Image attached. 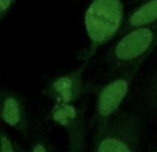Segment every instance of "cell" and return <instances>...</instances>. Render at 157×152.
Listing matches in <instances>:
<instances>
[{"label": "cell", "instance_id": "1", "mask_svg": "<svg viewBox=\"0 0 157 152\" xmlns=\"http://www.w3.org/2000/svg\"><path fill=\"white\" fill-rule=\"evenodd\" d=\"M157 47V22L146 26L135 28L119 36L106 51L105 65L112 75L131 68L144 65Z\"/></svg>", "mask_w": 157, "mask_h": 152}, {"label": "cell", "instance_id": "2", "mask_svg": "<svg viewBox=\"0 0 157 152\" xmlns=\"http://www.w3.org/2000/svg\"><path fill=\"white\" fill-rule=\"evenodd\" d=\"M142 118L138 109L119 111L105 127L94 131L91 152H139Z\"/></svg>", "mask_w": 157, "mask_h": 152}, {"label": "cell", "instance_id": "3", "mask_svg": "<svg viewBox=\"0 0 157 152\" xmlns=\"http://www.w3.org/2000/svg\"><path fill=\"white\" fill-rule=\"evenodd\" d=\"M125 18L121 0H92L84 14V28L88 36L90 47L84 61L95 54L99 47L108 44L120 35Z\"/></svg>", "mask_w": 157, "mask_h": 152}, {"label": "cell", "instance_id": "4", "mask_svg": "<svg viewBox=\"0 0 157 152\" xmlns=\"http://www.w3.org/2000/svg\"><path fill=\"white\" fill-rule=\"evenodd\" d=\"M141 68L142 65H134L125 71L119 72L98 89L94 115L91 120L94 131L105 127L112 118L120 111L123 102L131 91L134 79Z\"/></svg>", "mask_w": 157, "mask_h": 152}, {"label": "cell", "instance_id": "5", "mask_svg": "<svg viewBox=\"0 0 157 152\" xmlns=\"http://www.w3.org/2000/svg\"><path fill=\"white\" fill-rule=\"evenodd\" d=\"M86 65L87 62L84 61L83 65L76 71L51 79L44 90V94L55 104H75L87 91V87L83 82V72Z\"/></svg>", "mask_w": 157, "mask_h": 152}, {"label": "cell", "instance_id": "6", "mask_svg": "<svg viewBox=\"0 0 157 152\" xmlns=\"http://www.w3.org/2000/svg\"><path fill=\"white\" fill-rule=\"evenodd\" d=\"M0 118L7 126L19 133L29 130V119L24 98L8 89L0 90Z\"/></svg>", "mask_w": 157, "mask_h": 152}, {"label": "cell", "instance_id": "7", "mask_svg": "<svg viewBox=\"0 0 157 152\" xmlns=\"http://www.w3.org/2000/svg\"><path fill=\"white\" fill-rule=\"evenodd\" d=\"M157 22V0H135L124 18L120 35ZM119 35V36H120Z\"/></svg>", "mask_w": 157, "mask_h": 152}, {"label": "cell", "instance_id": "8", "mask_svg": "<svg viewBox=\"0 0 157 152\" xmlns=\"http://www.w3.org/2000/svg\"><path fill=\"white\" fill-rule=\"evenodd\" d=\"M138 111L144 115L157 116V68L142 84L138 93Z\"/></svg>", "mask_w": 157, "mask_h": 152}, {"label": "cell", "instance_id": "9", "mask_svg": "<svg viewBox=\"0 0 157 152\" xmlns=\"http://www.w3.org/2000/svg\"><path fill=\"white\" fill-rule=\"evenodd\" d=\"M51 119L69 130L84 119V114L83 109L75 104H55L51 109Z\"/></svg>", "mask_w": 157, "mask_h": 152}, {"label": "cell", "instance_id": "10", "mask_svg": "<svg viewBox=\"0 0 157 152\" xmlns=\"http://www.w3.org/2000/svg\"><path fill=\"white\" fill-rule=\"evenodd\" d=\"M69 152H84L86 148V120L81 119L77 125L68 130Z\"/></svg>", "mask_w": 157, "mask_h": 152}, {"label": "cell", "instance_id": "11", "mask_svg": "<svg viewBox=\"0 0 157 152\" xmlns=\"http://www.w3.org/2000/svg\"><path fill=\"white\" fill-rule=\"evenodd\" d=\"M30 152H55V150L44 136H37L32 142Z\"/></svg>", "mask_w": 157, "mask_h": 152}, {"label": "cell", "instance_id": "12", "mask_svg": "<svg viewBox=\"0 0 157 152\" xmlns=\"http://www.w3.org/2000/svg\"><path fill=\"white\" fill-rule=\"evenodd\" d=\"M18 3V0H0V25L4 21V18L11 13L14 6Z\"/></svg>", "mask_w": 157, "mask_h": 152}, {"label": "cell", "instance_id": "13", "mask_svg": "<svg viewBox=\"0 0 157 152\" xmlns=\"http://www.w3.org/2000/svg\"><path fill=\"white\" fill-rule=\"evenodd\" d=\"M0 152H17L11 138L3 130H0Z\"/></svg>", "mask_w": 157, "mask_h": 152}, {"label": "cell", "instance_id": "14", "mask_svg": "<svg viewBox=\"0 0 157 152\" xmlns=\"http://www.w3.org/2000/svg\"><path fill=\"white\" fill-rule=\"evenodd\" d=\"M152 152H157V150H155V151H152Z\"/></svg>", "mask_w": 157, "mask_h": 152}]
</instances>
